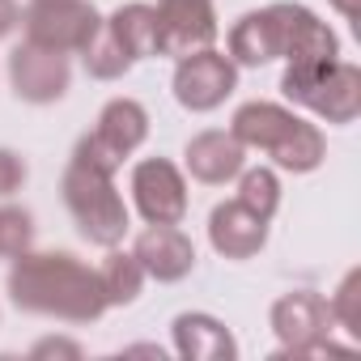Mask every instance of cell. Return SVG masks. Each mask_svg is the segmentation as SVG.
<instances>
[{
    "mask_svg": "<svg viewBox=\"0 0 361 361\" xmlns=\"http://www.w3.org/2000/svg\"><path fill=\"white\" fill-rule=\"evenodd\" d=\"M9 302L22 314L39 319H60V323H98L111 306L98 285V268L77 259L73 251H22L9 259L5 276Z\"/></svg>",
    "mask_w": 361,
    "mask_h": 361,
    "instance_id": "1",
    "label": "cell"
},
{
    "mask_svg": "<svg viewBox=\"0 0 361 361\" xmlns=\"http://www.w3.org/2000/svg\"><path fill=\"white\" fill-rule=\"evenodd\" d=\"M60 196H64V209H68L77 234L102 251L119 247L123 234L132 230L123 192L115 188V174H106V170H94V166H81L68 157V166L60 174Z\"/></svg>",
    "mask_w": 361,
    "mask_h": 361,
    "instance_id": "2",
    "label": "cell"
},
{
    "mask_svg": "<svg viewBox=\"0 0 361 361\" xmlns=\"http://www.w3.org/2000/svg\"><path fill=\"white\" fill-rule=\"evenodd\" d=\"M281 94L293 106H306L323 123H353L361 115V68L348 60H302L285 64Z\"/></svg>",
    "mask_w": 361,
    "mask_h": 361,
    "instance_id": "3",
    "label": "cell"
},
{
    "mask_svg": "<svg viewBox=\"0 0 361 361\" xmlns=\"http://www.w3.org/2000/svg\"><path fill=\"white\" fill-rule=\"evenodd\" d=\"M102 30V13L90 0H30L22 9V39L60 56H81Z\"/></svg>",
    "mask_w": 361,
    "mask_h": 361,
    "instance_id": "4",
    "label": "cell"
},
{
    "mask_svg": "<svg viewBox=\"0 0 361 361\" xmlns=\"http://www.w3.org/2000/svg\"><path fill=\"white\" fill-rule=\"evenodd\" d=\"M132 209L145 226H183L188 217V178L170 157H140L128 178Z\"/></svg>",
    "mask_w": 361,
    "mask_h": 361,
    "instance_id": "5",
    "label": "cell"
},
{
    "mask_svg": "<svg viewBox=\"0 0 361 361\" xmlns=\"http://www.w3.org/2000/svg\"><path fill=\"white\" fill-rule=\"evenodd\" d=\"M170 90H174V102L183 111L209 115L238 90V64L217 47H200V51H192L183 60H174Z\"/></svg>",
    "mask_w": 361,
    "mask_h": 361,
    "instance_id": "6",
    "label": "cell"
},
{
    "mask_svg": "<svg viewBox=\"0 0 361 361\" xmlns=\"http://www.w3.org/2000/svg\"><path fill=\"white\" fill-rule=\"evenodd\" d=\"M5 73H9L13 94H18L22 102H30V106H51V102H60V98L68 94V85H73V64H68V56L47 51V47H39V43H26V39L9 51Z\"/></svg>",
    "mask_w": 361,
    "mask_h": 361,
    "instance_id": "7",
    "label": "cell"
},
{
    "mask_svg": "<svg viewBox=\"0 0 361 361\" xmlns=\"http://www.w3.org/2000/svg\"><path fill=\"white\" fill-rule=\"evenodd\" d=\"M157 56L183 60L200 47H213L221 26L213 0H157Z\"/></svg>",
    "mask_w": 361,
    "mask_h": 361,
    "instance_id": "8",
    "label": "cell"
},
{
    "mask_svg": "<svg viewBox=\"0 0 361 361\" xmlns=\"http://www.w3.org/2000/svg\"><path fill=\"white\" fill-rule=\"evenodd\" d=\"M268 323H272L281 348L293 353V357H306L314 344H323V340L336 331L331 310H327V298L314 293V289H293V293L276 298Z\"/></svg>",
    "mask_w": 361,
    "mask_h": 361,
    "instance_id": "9",
    "label": "cell"
},
{
    "mask_svg": "<svg viewBox=\"0 0 361 361\" xmlns=\"http://www.w3.org/2000/svg\"><path fill=\"white\" fill-rule=\"evenodd\" d=\"M268 13H272L276 35H281V60L302 64V60H336L340 56L336 30L323 18H314L306 5L281 0V5H268Z\"/></svg>",
    "mask_w": 361,
    "mask_h": 361,
    "instance_id": "10",
    "label": "cell"
},
{
    "mask_svg": "<svg viewBox=\"0 0 361 361\" xmlns=\"http://www.w3.org/2000/svg\"><path fill=\"white\" fill-rule=\"evenodd\" d=\"M132 255L140 259L145 276L157 281V285H174V281L192 276V268H196V243L178 226H149V230H140L136 243H132Z\"/></svg>",
    "mask_w": 361,
    "mask_h": 361,
    "instance_id": "11",
    "label": "cell"
},
{
    "mask_svg": "<svg viewBox=\"0 0 361 361\" xmlns=\"http://www.w3.org/2000/svg\"><path fill=\"white\" fill-rule=\"evenodd\" d=\"M183 166L196 183L204 188H226L238 178V170L247 166V149L234 140V132L226 128H204L183 145Z\"/></svg>",
    "mask_w": 361,
    "mask_h": 361,
    "instance_id": "12",
    "label": "cell"
},
{
    "mask_svg": "<svg viewBox=\"0 0 361 361\" xmlns=\"http://www.w3.org/2000/svg\"><path fill=\"white\" fill-rule=\"evenodd\" d=\"M209 247L221 259H251L268 247V221L243 209L238 200H221L209 213Z\"/></svg>",
    "mask_w": 361,
    "mask_h": 361,
    "instance_id": "13",
    "label": "cell"
},
{
    "mask_svg": "<svg viewBox=\"0 0 361 361\" xmlns=\"http://www.w3.org/2000/svg\"><path fill=\"white\" fill-rule=\"evenodd\" d=\"M170 340L174 353L188 361H221V357H238V340L230 336V327L204 310H183L170 323Z\"/></svg>",
    "mask_w": 361,
    "mask_h": 361,
    "instance_id": "14",
    "label": "cell"
},
{
    "mask_svg": "<svg viewBox=\"0 0 361 361\" xmlns=\"http://www.w3.org/2000/svg\"><path fill=\"white\" fill-rule=\"evenodd\" d=\"M226 56L238 64V68H264L272 60H281V35H276V22L268 9H255V13H243L230 35H226Z\"/></svg>",
    "mask_w": 361,
    "mask_h": 361,
    "instance_id": "15",
    "label": "cell"
},
{
    "mask_svg": "<svg viewBox=\"0 0 361 361\" xmlns=\"http://www.w3.org/2000/svg\"><path fill=\"white\" fill-rule=\"evenodd\" d=\"M293 119H298V115H293L289 106H281V102H264V98H251V102H243V106L234 111L230 132H234V140H238L247 153H272V145L289 132Z\"/></svg>",
    "mask_w": 361,
    "mask_h": 361,
    "instance_id": "16",
    "label": "cell"
},
{
    "mask_svg": "<svg viewBox=\"0 0 361 361\" xmlns=\"http://www.w3.org/2000/svg\"><path fill=\"white\" fill-rule=\"evenodd\" d=\"M98 140L111 145L119 157H132L145 140H149V111L136 98H111L98 111Z\"/></svg>",
    "mask_w": 361,
    "mask_h": 361,
    "instance_id": "17",
    "label": "cell"
},
{
    "mask_svg": "<svg viewBox=\"0 0 361 361\" xmlns=\"http://www.w3.org/2000/svg\"><path fill=\"white\" fill-rule=\"evenodd\" d=\"M272 161H276V170H289V174H310V170H319L323 166V157H327V136H323V128L319 123H310V119H293L289 123V132L272 145V153H268Z\"/></svg>",
    "mask_w": 361,
    "mask_h": 361,
    "instance_id": "18",
    "label": "cell"
},
{
    "mask_svg": "<svg viewBox=\"0 0 361 361\" xmlns=\"http://www.w3.org/2000/svg\"><path fill=\"white\" fill-rule=\"evenodd\" d=\"M102 26H106V35L132 60L157 56V13H153V5H145V0H128V5H119Z\"/></svg>",
    "mask_w": 361,
    "mask_h": 361,
    "instance_id": "19",
    "label": "cell"
},
{
    "mask_svg": "<svg viewBox=\"0 0 361 361\" xmlns=\"http://www.w3.org/2000/svg\"><path fill=\"white\" fill-rule=\"evenodd\" d=\"M145 268L132 251H119V247H106V259L98 264V285H102V298L106 306H132L145 289Z\"/></svg>",
    "mask_w": 361,
    "mask_h": 361,
    "instance_id": "20",
    "label": "cell"
},
{
    "mask_svg": "<svg viewBox=\"0 0 361 361\" xmlns=\"http://www.w3.org/2000/svg\"><path fill=\"white\" fill-rule=\"evenodd\" d=\"M243 209H251L255 217L272 221L276 209H281V178L272 166H243L238 170V196H234Z\"/></svg>",
    "mask_w": 361,
    "mask_h": 361,
    "instance_id": "21",
    "label": "cell"
},
{
    "mask_svg": "<svg viewBox=\"0 0 361 361\" xmlns=\"http://www.w3.org/2000/svg\"><path fill=\"white\" fill-rule=\"evenodd\" d=\"M81 64H85V73H90L94 81H119L136 60H132V56H128V51L106 35V26H102V30H98V39L81 51Z\"/></svg>",
    "mask_w": 361,
    "mask_h": 361,
    "instance_id": "22",
    "label": "cell"
},
{
    "mask_svg": "<svg viewBox=\"0 0 361 361\" xmlns=\"http://www.w3.org/2000/svg\"><path fill=\"white\" fill-rule=\"evenodd\" d=\"M35 247V213L22 204H0V259H13Z\"/></svg>",
    "mask_w": 361,
    "mask_h": 361,
    "instance_id": "23",
    "label": "cell"
},
{
    "mask_svg": "<svg viewBox=\"0 0 361 361\" xmlns=\"http://www.w3.org/2000/svg\"><path fill=\"white\" fill-rule=\"evenodd\" d=\"M327 310H331V323H340L353 340L361 336V272L348 268L344 281L336 285V293L327 298Z\"/></svg>",
    "mask_w": 361,
    "mask_h": 361,
    "instance_id": "24",
    "label": "cell"
},
{
    "mask_svg": "<svg viewBox=\"0 0 361 361\" xmlns=\"http://www.w3.org/2000/svg\"><path fill=\"white\" fill-rule=\"evenodd\" d=\"M73 161L94 166V170H106V174H115V170L123 166V157H119L111 145H102V140H98V132H85V136L73 145Z\"/></svg>",
    "mask_w": 361,
    "mask_h": 361,
    "instance_id": "25",
    "label": "cell"
},
{
    "mask_svg": "<svg viewBox=\"0 0 361 361\" xmlns=\"http://www.w3.org/2000/svg\"><path fill=\"white\" fill-rule=\"evenodd\" d=\"M26 178H30V166L18 149H5L0 145V200H9L26 188Z\"/></svg>",
    "mask_w": 361,
    "mask_h": 361,
    "instance_id": "26",
    "label": "cell"
},
{
    "mask_svg": "<svg viewBox=\"0 0 361 361\" xmlns=\"http://www.w3.org/2000/svg\"><path fill=\"white\" fill-rule=\"evenodd\" d=\"M30 357H81V344L64 340V336H51V340H39L30 348Z\"/></svg>",
    "mask_w": 361,
    "mask_h": 361,
    "instance_id": "27",
    "label": "cell"
},
{
    "mask_svg": "<svg viewBox=\"0 0 361 361\" xmlns=\"http://www.w3.org/2000/svg\"><path fill=\"white\" fill-rule=\"evenodd\" d=\"M22 26V5L18 0H0V39H9Z\"/></svg>",
    "mask_w": 361,
    "mask_h": 361,
    "instance_id": "28",
    "label": "cell"
},
{
    "mask_svg": "<svg viewBox=\"0 0 361 361\" xmlns=\"http://www.w3.org/2000/svg\"><path fill=\"white\" fill-rule=\"evenodd\" d=\"M327 5H331L344 22H357V0H327Z\"/></svg>",
    "mask_w": 361,
    "mask_h": 361,
    "instance_id": "29",
    "label": "cell"
}]
</instances>
